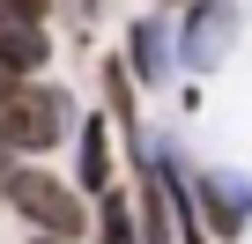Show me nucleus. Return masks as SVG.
Masks as SVG:
<instances>
[{"label": "nucleus", "mask_w": 252, "mask_h": 244, "mask_svg": "<svg viewBox=\"0 0 252 244\" xmlns=\"http://www.w3.org/2000/svg\"><path fill=\"white\" fill-rule=\"evenodd\" d=\"M67 134H74V96L60 81L23 74V81L0 89V156H8V163H30V156L60 148Z\"/></svg>", "instance_id": "nucleus-1"}, {"label": "nucleus", "mask_w": 252, "mask_h": 244, "mask_svg": "<svg viewBox=\"0 0 252 244\" xmlns=\"http://www.w3.org/2000/svg\"><path fill=\"white\" fill-rule=\"evenodd\" d=\"M0 207H15L37 237H67V244L89 229V200H82L67 178L37 170V163H8V178H0Z\"/></svg>", "instance_id": "nucleus-2"}, {"label": "nucleus", "mask_w": 252, "mask_h": 244, "mask_svg": "<svg viewBox=\"0 0 252 244\" xmlns=\"http://www.w3.org/2000/svg\"><path fill=\"white\" fill-rule=\"evenodd\" d=\"M237 45V0H186V15H178V67L186 74H215Z\"/></svg>", "instance_id": "nucleus-3"}, {"label": "nucleus", "mask_w": 252, "mask_h": 244, "mask_svg": "<svg viewBox=\"0 0 252 244\" xmlns=\"http://www.w3.org/2000/svg\"><path fill=\"white\" fill-rule=\"evenodd\" d=\"M186 185H193V215H200L208 237H245V222H252V178H237V170H200V178H186Z\"/></svg>", "instance_id": "nucleus-4"}, {"label": "nucleus", "mask_w": 252, "mask_h": 244, "mask_svg": "<svg viewBox=\"0 0 252 244\" xmlns=\"http://www.w3.org/2000/svg\"><path fill=\"white\" fill-rule=\"evenodd\" d=\"M171 59H178V52H171V30H163V15H141L134 30H126V59H119V67L134 74L141 89H149V81H171Z\"/></svg>", "instance_id": "nucleus-5"}, {"label": "nucleus", "mask_w": 252, "mask_h": 244, "mask_svg": "<svg viewBox=\"0 0 252 244\" xmlns=\"http://www.w3.org/2000/svg\"><path fill=\"white\" fill-rule=\"evenodd\" d=\"M111 185V118H82L74 126V192H104Z\"/></svg>", "instance_id": "nucleus-6"}, {"label": "nucleus", "mask_w": 252, "mask_h": 244, "mask_svg": "<svg viewBox=\"0 0 252 244\" xmlns=\"http://www.w3.org/2000/svg\"><path fill=\"white\" fill-rule=\"evenodd\" d=\"M104 104H111V118H119L126 148H141V111H134V74H126L119 59H104Z\"/></svg>", "instance_id": "nucleus-7"}, {"label": "nucleus", "mask_w": 252, "mask_h": 244, "mask_svg": "<svg viewBox=\"0 0 252 244\" xmlns=\"http://www.w3.org/2000/svg\"><path fill=\"white\" fill-rule=\"evenodd\" d=\"M96 237H104V244H141L134 207H126V192H119V185H104V192H96Z\"/></svg>", "instance_id": "nucleus-8"}, {"label": "nucleus", "mask_w": 252, "mask_h": 244, "mask_svg": "<svg viewBox=\"0 0 252 244\" xmlns=\"http://www.w3.org/2000/svg\"><path fill=\"white\" fill-rule=\"evenodd\" d=\"M0 15H23V23H45L52 0H0Z\"/></svg>", "instance_id": "nucleus-9"}, {"label": "nucleus", "mask_w": 252, "mask_h": 244, "mask_svg": "<svg viewBox=\"0 0 252 244\" xmlns=\"http://www.w3.org/2000/svg\"><path fill=\"white\" fill-rule=\"evenodd\" d=\"M23 244H67V237H37V229H30V237H23Z\"/></svg>", "instance_id": "nucleus-10"}, {"label": "nucleus", "mask_w": 252, "mask_h": 244, "mask_svg": "<svg viewBox=\"0 0 252 244\" xmlns=\"http://www.w3.org/2000/svg\"><path fill=\"white\" fill-rule=\"evenodd\" d=\"M0 178H8V156H0ZM0 215H8V207H0Z\"/></svg>", "instance_id": "nucleus-11"}, {"label": "nucleus", "mask_w": 252, "mask_h": 244, "mask_svg": "<svg viewBox=\"0 0 252 244\" xmlns=\"http://www.w3.org/2000/svg\"><path fill=\"white\" fill-rule=\"evenodd\" d=\"M82 8H96V0H82Z\"/></svg>", "instance_id": "nucleus-12"}, {"label": "nucleus", "mask_w": 252, "mask_h": 244, "mask_svg": "<svg viewBox=\"0 0 252 244\" xmlns=\"http://www.w3.org/2000/svg\"><path fill=\"white\" fill-rule=\"evenodd\" d=\"M163 8H171V0H163Z\"/></svg>", "instance_id": "nucleus-13"}]
</instances>
